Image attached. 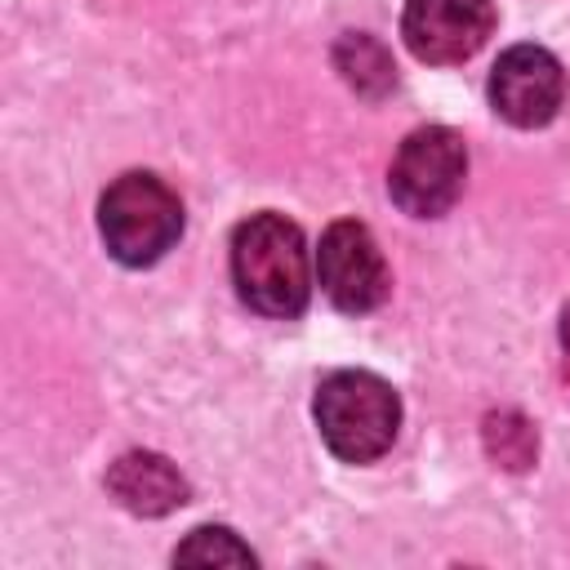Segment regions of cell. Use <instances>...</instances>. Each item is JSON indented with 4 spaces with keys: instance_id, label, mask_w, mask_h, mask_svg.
<instances>
[{
    "instance_id": "7a4b0ae2",
    "label": "cell",
    "mask_w": 570,
    "mask_h": 570,
    "mask_svg": "<svg viewBox=\"0 0 570 570\" xmlns=\"http://www.w3.org/2000/svg\"><path fill=\"white\" fill-rule=\"evenodd\" d=\"M316 428L338 459L370 463L392 445L401 428V401L379 374L338 370L316 387Z\"/></svg>"
},
{
    "instance_id": "52a82bcc",
    "label": "cell",
    "mask_w": 570,
    "mask_h": 570,
    "mask_svg": "<svg viewBox=\"0 0 570 570\" xmlns=\"http://www.w3.org/2000/svg\"><path fill=\"white\" fill-rule=\"evenodd\" d=\"M494 31L490 0H410L401 18V36L423 62H463Z\"/></svg>"
},
{
    "instance_id": "9c48e42d",
    "label": "cell",
    "mask_w": 570,
    "mask_h": 570,
    "mask_svg": "<svg viewBox=\"0 0 570 570\" xmlns=\"http://www.w3.org/2000/svg\"><path fill=\"white\" fill-rule=\"evenodd\" d=\"M334 62H338L343 80H347L356 94H365V98H379V94H387V89L396 85L392 53H387L374 36H365V31H347V36L334 45Z\"/></svg>"
},
{
    "instance_id": "6da1fadb",
    "label": "cell",
    "mask_w": 570,
    "mask_h": 570,
    "mask_svg": "<svg viewBox=\"0 0 570 570\" xmlns=\"http://www.w3.org/2000/svg\"><path fill=\"white\" fill-rule=\"evenodd\" d=\"M232 276L263 316H298L312 294L303 232L285 214H254L232 236Z\"/></svg>"
},
{
    "instance_id": "277c9868",
    "label": "cell",
    "mask_w": 570,
    "mask_h": 570,
    "mask_svg": "<svg viewBox=\"0 0 570 570\" xmlns=\"http://www.w3.org/2000/svg\"><path fill=\"white\" fill-rule=\"evenodd\" d=\"M463 178H468L463 138L445 125H428L401 142V151L387 169V191L405 214L436 218L459 200Z\"/></svg>"
},
{
    "instance_id": "8fae6325",
    "label": "cell",
    "mask_w": 570,
    "mask_h": 570,
    "mask_svg": "<svg viewBox=\"0 0 570 570\" xmlns=\"http://www.w3.org/2000/svg\"><path fill=\"white\" fill-rule=\"evenodd\" d=\"M174 561H183V566H254L258 557L227 525H200L174 548Z\"/></svg>"
},
{
    "instance_id": "3957f363",
    "label": "cell",
    "mask_w": 570,
    "mask_h": 570,
    "mask_svg": "<svg viewBox=\"0 0 570 570\" xmlns=\"http://www.w3.org/2000/svg\"><path fill=\"white\" fill-rule=\"evenodd\" d=\"M98 227L111 258L147 267L183 236V205L156 174H125L102 191Z\"/></svg>"
},
{
    "instance_id": "5b68a950",
    "label": "cell",
    "mask_w": 570,
    "mask_h": 570,
    "mask_svg": "<svg viewBox=\"0 0 570 570\" xmlns=\"http://www.w3.org/2000/svg\"><path fill=\"white\" fill-rule=\"evenodd\" d=\"M316 276H321L325 298L352 316L374 312L392 289L383 249L374 245L370 227L356 218H338L325 227L321 249H316Z\"/></svg>"
},
{
    "instance_id": "7c38bea8",
    "label": "cell",
    "mask_w": 570,
    "mask_h": 570,
    "mask_svg": "<svg viewBox=\"0 0 570 570\" xmlns=\"http://www.w3.org/2000/svg\"><path fill=\"white\" fill-rule=\"evenodd\" d=\"M561 343H566V352H570V303H566V312H561Z\"/></svg>"
},
{
    "instance_id": "8992f818",
    "label": "cell",
    "mask_w": 570,
    "mask_h": 570,
    "mask_svg": "<svg viewBox=\"0 0 570 570\" xmlns=\"http://www.w3.org/2000/svg\"><path fill=\"white\" fill-rule=\"evenodd\" d=\"M566 98L561 62L539 45H512L490 71V102L517 129H539Z\"/></svg>"
},
{
    "instance_id": "30bf717a",
    "label": "cell",
    "mask_w": 570,
    "mask_h": 570,
    "mask_svg": "<svg viewBox=\"0 0 570 570\" xmlns=\"http://www.w3.org/2000/svg\"><path fill=\"white\" fill-rule=\"evenodd\" d=\"M485 450L499 468L508 472H525L534 463V450H539V436L534 428L517 414V410H499L485 419Z\"/></svg>"
},
{
    "instance_id": "ba28073f",
    "label": "cell",
    "mask_w": 570,
    "mask_h": 570,
    "mask_svg": "<svg viewBox=\"0 0 570 570\" xmlns=\"http://www.w3.org/2000/svg\"><path fill=\"white\" fill-rule=\"evenodd\" d=\"M107 490H111V499H116L125 512H134V517H165V512L183 508L187 494H191L187 481H183V472H178L169 459L151 454V450H129V454H120V459L107 468Z\"/></svg>"
}]
</instances>
